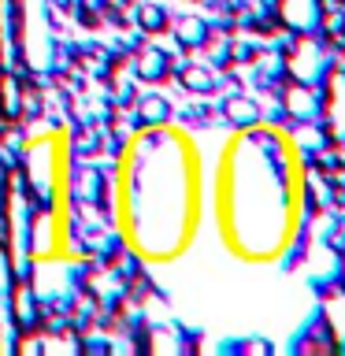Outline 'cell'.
<instances>
[{
	"mask_svg": "<svg viewBox=\"0 0 345 356\" xmlns=\"http://www.w3.org/2000/svg\"><path fill=\"white\" fill-rule=\"evenodd\" d=\"M208 26L200 19H178V26H175V38H178V44H182V49H204V41H208Z\"/></svg>",
	"mask_w": 345,
	"mask_h": 356,
	"instance_id": "3",
	"label": "cell"
},
{
	"mask_svg": "<svg viewBox=\"0 0 345 356\" xmlns=\"http://www.w3.org/2000/svg\"><path fill=\"white\" fill-rule=\"evenodd\" d=\"M241 349H249V353H271V345H267V341H241Z\"/></svg>",
	"mask_w": 345,
	"mask_h": 356,
	"instance_id": "7",
	"label": "cell"
},
{
	"mask_svg": "<svg viewBox=\"0 0 345 356\" xmlns=\"http://www.w3.org/2000/svg\"><path fill=\"white\" fill-rule=\"evenodd\" d=\"M171 115V104L163 97H145L138 104V127H152V122H167Z\"/></svg>",
	"mask_w": 345,
	"mask_h": 356,
	"instance_id": "5",
	"label": "cell"
},
{
	"mask_svg": "<svg viewBox=\"0 0 345 356\" xmlns=\"http://www.w3.org/2000/svg\"><path fill=\"white\" fill-rule=\"evenodd\" d=\"M223 115H227L234 127H256V122H260V108L245 97H227L223 100Z\"/></svg>",
	"mask_w": 345,
	"mask_h": 356,
	"instance_id": "2",
	"label": "cell"
},
{
	"mask_svg": "<svg viewBox=\"0 0 345 356\" xmlns=\"http://www.w3.org/2000/svg\"><path fill=\"white\" fill-rule=\"evenodd\" d=\"M178 82H182V89H189V93H208V89L216 86V74H211L208 67L186 63V67H178Z\"/></svg>",
	"mask_w": 345,
	"mask_h": 356,
	"instance_id": "4",
	"label": "cell"
},
{
	"mask_svg": "<svg viewBox=\"0 0 345 356\" xmlns=\"http://www.w3.org/2000/svg\"><path fill=\"white\" fill-rule=\"evenodd\" d=\"M167 74H171V56L167 52H160V49L138 52V78H145V82H163Z\"/></svg>",
	"mask_w": 345,
	"mask_h": 356,
	"instance_id": "1",
	"label": "cell"
},
{
	"mask_svg": "<svg viewBox=\"0 0 345 356\" xmlns=\"http://www.w3.org/2000/svg\"><path fill=\"white\" fill-rule=\"evenodd\" d=\"M134 22L145 30V33H160V30H167V11L160 8V4H141L138 8V15H134Z\"/></svg>",
	"mask_w": 345,
	"mask_h": 356,
	"instance_id": "6",
	"label": "cell"
},
{
	"mask_svg": "<svg viewBox=\"0 0 345 356\" xmlns=\"http://www.w3.org/2000/svg\"><path fill=\"white\" fill-rule=\"evenodd\" d=\"M338 282H342V289H345V264H342V278H338Z\"/></svg>",
	"mask_w": 345,
	"mask_h": 356,
	"instance_id": "8",
	"label": "cell"
}]
</instances>
